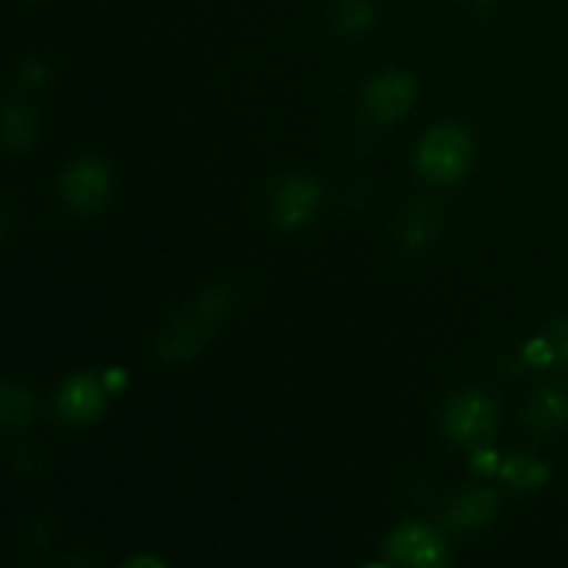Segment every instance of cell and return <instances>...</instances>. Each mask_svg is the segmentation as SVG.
Returning <instances> with one entry per match:
<instances>
[{"mask_svg": "<svg viewBox=\"0 0 568 568\" xmlns=\"http://www.w3.org/2000/svg\"><path fill=\"white\" fill-rule=\"evenodd\" d=\"M227 305H231V294L227 288H211L203 297L194 300L192 305L178 311L170 322H166L164 333L159 338V353L166 361H192L200 349L209 344L214 336L216 325L225 316Z\"/></svg>", "mask_w": 568, "mask_h": 568, "instance_id": "obj_1", "label": "cell"}, {"mask_svg": "<svg viewBox=\"0 0 568 568\" xmlns=\"http://www.w3.org/2000/svg\"><path fill=\"white\" fill-rule=\"evenodd\" d=\"M471 153L475 148L466 128H460L458 122H438L422 139L416 161L427 181L449 186L469 172Z\"/></svg>", "mask_w": 568, "mask_h": 568, "instance_id": "obj_2", "label": "cell"}, {"mask_svg": "<svg viewBox=\"0 0 568 568\" xmlns=\"http://www.w3.org/2000/svg\"><path fill=\"white\" fill-rule=\"evenodd\" d=\"M497 405L486 394L464 392L449 399L444 410V427L447 436L460 447H483L497 430Z\"/></svg>", "mask_w": 568, "mask_h": 568, "instance_id": "obj_3", "label": "cell"}, {"mask_svg": "<svg viewBox=\"0 0 568 568\" xmlns=\"http://www.w3.org/2000/svg\"><path fill=\"white\" fill-rule=\"evenodd\" d=\"M59 192L78 214H94L111 197V172L100 159H78L61 172Z\"/></svg>", "mask_w": 568, "mask_h": 568, "instance_id": "obj_4", "label": "cell"}, {"mask_svg": "<svg viewBox=\"0 0 568 568\" xmlns=\"http://www.w3.org/2000/svg\"><path fill=\"white\" fill-rule=\"evenodd\" d=\"M388 564L414 566V568H436L447 564V544L436 530L425 525H403L388 536L386 547Z\"/></svg>", "mask_w": 568, "mask_h": 568, "instance_id": "obj_5", "label": "cell"}, {"mask_svg": "<svg viewBox=\"0 0 568 568\" xmlns=\"http://www.w3.org/2000/svg\"><path fill=\"white\" fill-rule=\"evenodd\" d=\"M322 189L314 178L308 175H292L286 181L277 183L272 192V220L281 227H300L314 216L316 205H320Z\"/></svg>", "mask_w": 568, "mask_h": 568, "instance_id": "obj_6", "label": "cell"}, {"mask_svg": "<svg viewBox=\"0 0 568 568\" xmlns=\"http://www.w3.org/2000/svg\"><path fill=\"white\" fill-rule=\"evenodd\" d=\"M414 78L408 72H383L366 83L364 105L375 120L394 122L410 109L414 103Z\"/></svg>", "mask_w": 568, "mask_h": 568, "instance_id": "obj_7", "label": "cell"}, {"mask_svg": "<svg viewBox=\"0 0 568 568\" xmlns=\"http://www.w3.org/2000/svg\"><path fill=\"white\" fill-rule=\"evenodd\" d=\"M105 408V386L94 375H75L64 383L55 410L67 425H89Z\"/></svg>", "mask_w": 568, "mask_h": 568, "instance_id": "obj_8", "label": "cell"}, {"mask_svg": "<svg viewBox=\"0 0 568 568\" xmlns=\"http://www.w3.org/2000/svg\"><path fill=\"white\" fill-rule=\"evenodd\" d=\"M494 514H497V497L488 488H471V491L460 494L449 503L447 508V525L453 530L475 532L491 525Z\"/></svg>", "mask_w": 568, "mask_h": 568, "instance_id": "obj_9", "label": "cell"}, {"mask_svg": "<svg viewBox=\"0 0 568 568\" xmlns=\"http://www.w3.org/2000/svg\"><path fill=\"white\" fill-rule=\"evenodd\" d=\"M499 475L514 491H536L549 480V466L530 455H514L499 466Z\"/></svg>", "mask_w": 568, "mask_h": 568, "instance_id": "obj_10", "label": "cell"}, {"mask_svg": "<svg viewBox=\"0 0 568 568\" xmlns=\"http://www.w3.org/2000/svg\"><path fill=\"white\" fill-rule=\"evenodd\" d=\"M568 419V397L558 388H544L527 408V422L538 430H558Z\"/></svg>", "mask_w": 568, "mask_h": 568, "instance_id": "obj_11", "label": "cell"}, {"mask_svg": "<svg viewBox=\"0 0 568 568\" xmlns=\"http://www.w3.org/2000/svg\"><path fill=\"white\" fill-rule=\"evenodd\" d=\"M37 136V120L31 111L17 100H9L3 109V142L9 153H22Z\"/></svg>", "mask_w": 568, "mask_h": 568, "instance_id": "obj_12", "label": "cell"}, {"mask_svg": "<svg viewBox=\"0 0 568 568\" xmlns=\"http://www.w3.org/2000/svg\"><path fill=\"white\" fill-rule=\"evenodd\" d=\"M375 20V6L372 0H338L333 6V26L344 33V37H358Z\"/></svg>", "mask_w": 568, "mask_h": 568, "instance_id": "obj_13", "label": "cell"}, {"mask_svg": "<svg viewBox=\"0 0 568 568\" xmlns=\"http://www.w3.org/2000/svg\"><path fill=\"white\" fill-rule=\"evenodd\" d=\"M31 410V394L14 381H3L0 386V422H3L6 433H14L22 422L28 419Z\"/></svg>", "mask_w": 568, "mask_h": 568, "instance_id": "obj_14", "label": "cell"}, {"mask_svg": "<svg viewBox=\"0 0 568 568\" xmlns=\"http://www.w3.org/2000/svg\"><path fill=\"white\" fill-rule=\"evenodd\" d=\"M430 233H433V220H430V214H427L425 209H419V211H410L408 216H405V222H403V239L408 244H422V242H427V239H430Z\"/></svg>", "mask_w": 568, "mask_h": 568, "instance_id": "obj_15", "label": "cell"}, {"mask_svg": "<svg viewBox=\"0 0 568 568\" xmlns=\"http://www.w3.org/2000/svg\"><path fill=\"white\" fill-rule=\"evenodd\" d=\"M555 355H558V349H555V342H549V338H532L525 347V358L536 366L552 364Z\"/></svg>", "mask_w": 568, "mask_h": 568, "instance_id": "obj_16", "label": "cell"}, {"mask_svg": "<svg viewBox=\"0 0 568 568\" xmlns=\"http://www.w3.org/2000/svg\"><path fill=\"white\" fill-rule=\"evenodd\" d=\"M552 342H555V349H558V358L568 366V316H564V320L558 322Z\"/></svg>", "mask_w": 568, "mask_h": 568, "instance_id": "obj_17", "label": "cell"}, {"mask_svg": "<svg viewBox=\"0 0 568 568\" xmlns=\"http://www.w3.org/2000/svg\"><path fill=\"white\" fill-rule=\"evenodd\" d=\"M125 372H120V369H111L109 375H105V392H122V388H125Z\"/></svg>", "mask_w": 568, "mask_h": 568, "instance_id": "obj_18", "label": "cell"}, {"mask_svg": "<svg viewBox=\"0 0 568 568\" xmlns=\"http://www.w3.org/2000/svg\"><path fill=\"white\" fill-rule=\"evenodd\" d=\"M475 469H480V471H494V469H497V455L486 453V449H483V453H477Z\"/></svg>", "mask_w": 568, "mask_h": 568, "instance_id": "obj_19", "label": "cell"}, {"mask_svg": "<svg viewBox=\"0 0 568 568\" xmlns=\"http://www.w3.org/2000/svg\"><path fill=\"white\" fill-rule=\"evenodd\" d=\"M142 564L159 566V560H155V558H136V560H131V564H128V566H142Z\"/></svg>", "mask_w": 568, "mask_h": 568, "instance_id": "obj_20", "label": "cell"}, {"mask_svg": "<svg viewBox=\"0 0 568 568\" xmlns=\"http://www.w3.org/2000/svg\"><path fill=\"white\" fill-rule=\"evenodd\" d=\"M475 3H480V6H486V3H491V0H475Z\"/></svg>", "mask_w": 568, "mask_h": 568, "instance_id": "obj_21", "label": "cell"}]
</instances>
